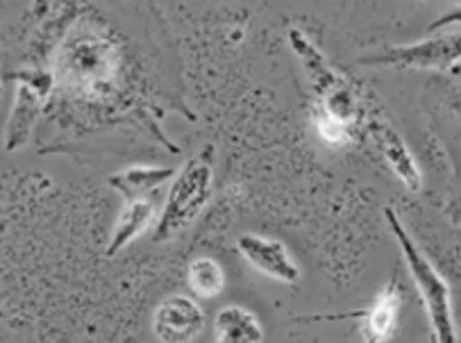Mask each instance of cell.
Wrapping results in <instances>:
<instances>
[{
  "label": "cell",
  "instance_id": "1",
  "mask_svg": "<svg viewBox=\"0 0 461 343\" xmlns=\"http://www.w3.org/2000/svg\"><path fill=\"white\" fill-rule=\"evenodd\" d=\"M384 216L386 223H389L391 234H393L395 241H398L400 253H402L404 264H407L409 275L414 280L416 291H419L420 298H423L432 334L437 337V341L452 343L456 338V334L455 316H452V293L446 277H443L441 273H438V268L429 262L428 255L416 246L414 239L409 237L407 228H404L400 216L395 214L391 207H386Z\"/></svg>",
  "mask_w": 461,
  "mask_h": 343
},
{
  "label": "cell",
  "instance_id": "2",
  "mask_svg": "<svg viewBox=\"0 0 461 343\" xmlns=\"http://www.w3.org/2000/svg\"><path fill=\"white\" fill-rule=\"evenodd\" d=\"M212 189H214V171L212 164L204 158H195L173 177L168 186L167 201H164L162 214H159L152 239L155 241H167L176 237L180 230L194 223L198 219L204 205L210 203Z\"/></svg>",
  "mask_w": 461,
  "mask_h": 343
},
{
  "label": "cell",
  "instance_id": "3",
  "mask_svg": "<svg viewBox=\"0 0 461 343\" xmlns=\"http://www.w3.org/2000/svg\"><path fill=\"white\" fill-rule=\"evenodd\" d=\"M119 59L114 43L98 34H82L62 48L58 71L67 85L98 89L114 80Z\"/></svg>",
  "mask_w": 461,
  "mask_h": 343
},
{
  "label": "cell",
  "instance_id": "4",
  "mask_svg": "<svg viewBox=\"0 0 461 343\" xmlns=\"http://www.w3.org/2000/svg\"><path fill=\"white\" fill-rule=\"evenodd\" d=\"M461 62V32L437 34L407 46H389L375 55L362 58L368 67L420 68V71H450Z\"/></svg>",
  "mask_w": 461,
  "mask_h": 343
},
{
  "label": "cell",
  "instance_id": "5",
  "mask_svg": "<svg viewBox=\"0 0 461 343\" xmlns=\"http://www.w3.org/2000/svg\"><path fill=\"white\" fill-rule=\"evenodd\" d=\"M239 253L255 271L264 273L285 284H295L300 280V268L286 246L277 239L264 237V234H241L237 241Z\"/></svg>",
  "mask_w": 461,
  "mask_h": 343
},
{
  "label": "cell",
  "instance_id": "6",
  "mask_svg": "<svg viewBox=\"0 0 461 343\" xmlns=\"http://www.w3.org/2000/svg\"><path fill=\"white\" fill-rule=\"evenodd\" d=\"M204 328V311L194 298L171 296L158 307L152 316V332L159 341L186 343L194 341Z\"/></svg>",
  "mask_w": 461,
  "mask_h": 343
},
{
  "label": "cell",
  "instance_id": "7",
  "mask_svg": "<svg viewBox=\"0 0 461 343\" xmlns=\"http://www.w3.org/2000/svg\"><path fill=\"white\" fill-rule=\"evenodd\" d=\"M371 132L377 141V149L384 155L386 164L391 167V171L395 173L400 182L407 186L411 194H419L420 185H423V176H420V167L414 159V153L409 150V146L404 143L402 134L389 125L386 121H375L371 125Z\"/></svg>",
  "mask_w": 461,
  "mask_h": 343
},
{
  "label": "cell",
  "instance_id": "8",
  "mask_svg": "<svg viewBox=\"0 0 461 343\" xmlns=\"http://www.w3.org/2000/svg\"><path fill=\"white\" fill-rule=\"evenodd\" d=\"M289 43H291V48L295 50V55L303 59L304 71H307V76H310L314 89L323 95V101H328V98H332V95L341 94V91L350 89V86H348V82L343 80V77L339 76L332 67H330L328 59L321 55L319 48H316L310 39L304 37L298 28H294L289 32Z\"/></svg>",
  "mask_w": 461,
  "mask_h": 343
},
{
  "label": "cell",
  "instance_id": "9",
  "mask_svg": "<svg viewBox=\"0 0 461 343\" xmlns=\"http://www.w3.org/2000/svg\"><path fill=\"white\" fill-rule=\"evenodd\" d=\"M155 216H158V210H155V203L150 198H130L123 210H121L119 219H116L114 230H112L110 243H107L105 250L107 257L119 255L121 250L128 248L134 239L141 237L152 225Z\"/></svg>",
  "mask_w": 461,
  "mask_h": 343
},
{
  "label": "cell",
  "instance_id": "10",
  "mask_svg": "<svg viewBox=\"0 0 461 343\" xmlns=\"http://www.w3.org/2000/svg\"><path fill=\"white\" fill-rule=\"evenodd\" d=\"M48 86H39L37 82H23L21 89H16L14 112H12L10 125H7V149H21L28 141L30 132L34 128L41 101Z\"/></svg>",
  "mask_w": 461,
  "mask_h": 343
},
{
  "label": "cell",
  "instance_id": "11",
  "mask_svg": "<svg viewBox=\"0 0 461 343\" xmlns=\"http://www.w3.org/2000/svg\"><path fill=\"white\" fill-rule=\"evenodd\" d=\"M216 341L221 343H259L264 341V329L258 316L241 305H225L219 310L214 323Z\"/></svg>",
  "mask_w": 461,
  "mask_h": 343
},
{
  "label": "cell",
  "instance_id": "12",
  "mask_svg": "<svg viewBox=\"0 0 461 343\" xmlns=\"http://www.w3.org/2000/svg\"><path fill=\"white\" fill-rule=\"evenodd\" d=\"M171 176H176L173 168L132 167L123 173H116L110 180V185L125 195V201H130V198H146L150 191H155L159 185H164Z\"/></svg>",
  "mask_w": 461,
  "mask_h": 343
},
{
  "label": "cell",
  "instance_id": "13",
  "mask_svg": "<svg viewBox=\"0 0 461 343\" xmlns=\"http://www.w3.org/2000/svg\"><path fill=\"white\" fill-rule=\"evenodd\" d=\"M186 282L198 298L219 296L225 286L223 266L212 257L194 259L189 264V271H186Z\"/></svg>",
  "mask_w": 461,
  "mask_h": 343
},
{
  "label": "cell",
  "instance_id": "14",
  "mask_svg": "<svg viewBox=\"0 0 461 343\" xmlns=\"http://www.w3.org/2000/svg\"><path fill=\"white\" fill-rule=\"evenodd\" d=\"M400 307V296L395 286H389L386 291H382L377 302L373 305V310L368 311V337L371 341H384L395 328V316H398Z\"/></svg>",
  "mask_w": 461,
  "mask_h": 343
},
{
  "label": "cell",
  "instance_id": "15",
  "mask_svg": "<svg viewBox=\"0 0 461 343\" xmlns=\"http://www.w3.org/2000/svg\"><path fill=\"white\" fill-rule=\"evenodd\" d=\"M456 23H461V5L452 7V10L446 12L441 19H437L434 23H429L428 30H443V28H447V25H456Z\"/></svg>",
  "mask_w": 461,
  "mask_h": 343
}]
</instances>
